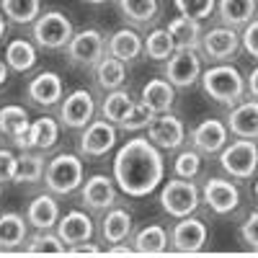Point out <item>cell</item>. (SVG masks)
Returning a JSON list of instances; mask_svg holds the SVG:
<instances>
[{
    "instance_id": "6da1fadb",
    "label": "cell",
    "mask_w": 258,
    "mask_h": 258,
    "mask_svg": "<svg viewBox=\"0 0 258 258\" xmlns=\"http://www.w3.org/2000/svg\"><path fill=\"white\" fill-rule=\"evenodd\" d=\"M165 176L163 150L147 137L129 140L114 158V181L126 197H147Z\"/></svg>"
},
{
    "instance_id": "7a4b0ae2",
    "label": "cell",
    "mask_w": 258,
    "mask_h": 258,
    "mask_svg": "<svg viewBox=\"0 0 258 258\" xmlns=\"http://www.w3.org/2000/svg\"><path fill=\"white\" fill-rule=\"evenodd\" d=\"M199 80H202L204 93L212 101H217L222 106H230V109H232L235 103H240L245 98V93H248L245 78L230 62H217V64H212L209 70H202V78Z\"/></svg>"
},
{
    "instance_id": "3957f363",
    "label": "cell",
    "mask_w": 258,
    "mask_h": 258,
    "mask_svg": "<svg viewBox=\"0 0 258 258\" xmlns=\"http://www.w3.org/2000/svg\"><path fill=\"white\" fill-rule=\"evenodd\" d=\"M85 181V170H83V160L73 153H59L57 158H52L47 163L44 170V183L52 194L57 197H68V194L78 191Z\"/></svg>"
},
{
    "instance_id": "277c9868",
    "label": "cell",
    "mask_w": 258,
    "mask_h": 258,
    "mask_svg": "<svg viewBox=\"0 0 258 258\" xmlns=\"http://www.w3.org/2000/svg\"><path fill=\"white\" fill-rule=\"evenodd\" d=\"M199 202H202V191L199 186L194 183L191 178H170L163 183V191H160V207L165 214L170 217H188L199 209Z\"/></svg>"
},
{
    "instance_id": "5b68a950",
    "label": "cell",
    "mask_w": 258,
    "mask_h": 258,
    "mask_svg": "<svg viewBox=\"0 0 258 258\" xmlns=\"http://www.w3.org/2000/svg\"><path fill=\"white\" fill-rule=\"evenodd\" d=\"M220 165L227 176L235 181H248L258 170V145L255 140H240L235 137L220 150Z\"/></svg>"
},
{
    "instance_id": "8992f818",
    "label": "cell",
    "mask_w": 258,
    "mask_h": 258,
    "mask_svg": "<svg viewBox=\"0 0 258 258\" xmlns=\"http://www.w3.org/2000/svg\"><path fill=\"white\" fill-rule=\"evenodd\" d=\"M73 24L70 18L59 11H47L39 13V18L31 24V36L34 44L41 49H64L73 39Z\"/></svg>"
},
{
    "instance_id": "52a82bcc",
    "label": "cell",
    "mask_w": 258,
    "mask_h": 258,
    "mask_svg": "<svg viewBox=\"0 0 258 258\" xmlns=\"http://www.w3.org/2000/svg\"><path fill=\"white\" fill-rule=\"evenodd\" d=\"M64 52H68V59L73 64L88 70V68H96L101 62V57L106 54V39L98 29H83V31L73 34Z\"/></svg>"
},
{
    "instance_id": "ba28073f",
    "label": "cell",
    "mask_w": 258,
    "mask_h": 258,
    "mask_svg": "<svg viewBox=\"0 0 258 258\" xmlns=\"http://www.w3.org/2000/svg\"><path fill=\"white\" fill-rule=\"evenodd\" d=\"M116 145V124L101 119H93L88 126H83V135L78 140V150L83 158H103L109 155V150H114Z\"/></svg>"
},
{
    "instance_id": "9c48e42d",
    "label": "cell",
    "mask_w": 258,
    "mask_h": 258,
    "mask_svg": "<svg viewBox=\"0 0 258 258\" xmlns=\"http://www.w3.org/2000/svg\"><path fill=\"white\" fill-rule=\"evenodd\" d=\"M163 75L173 88H188V85H194L202 78V59H199L197 49H176L165 59Z\"/></svg>"
},
{
    "instance_id": "30bf717a",
    "label": "cell",
    "mask_w": 258,
    "mask_h": 258,
    "mask_svg": "<svg viewBox=\"0 0 258 258\" xmlns=\"http://www.w3.org/2000/svg\"><path fill=\"white\" fill-rule=\"evenodd\" d=\"M96 116V101H93V93L85 91V88H78L73 93H68V98L59 101V121L62 126L68 129H83L88 126Z\"/></svg>"
},
{
    "instance_id": "8fae6325",
    "label": "cell",
    "mask_w": 258,
    "mask_h": 258,
    "mask_svg": "<svg viewBox=\"0 0 258 258\" xmlns=\"http://www.w3.org/2000/svg\"><path fill=\"white\" fill-rule=\"evenodd\" d=\"M147 140L160 150H178L186 142V126L178 116H173L170 111L165 114H155L153 121L147 124Z\"/></svg>"
},
{
    "instance_id": "7c38bea8",
    "label": "cell",
    "mask_w": 258,
    "mask_h": 258,
    "mask_svg": "<svg viewBox=\"0 0 258 258\" xmlns=\"http://www.w3.org/2000/svg\"><path fill=\"white\" fill-rule=\"evenodd\" d=\"M199 49L204 52V57H209L212 62H230L240 49V34L230 29V26H217L202 34V44Z\"/></svg>"
},
{
    "instance_id": "4fadbf2b",
    "label": "cell",
    "mask_w": 258,
    "mask_h": 258,
    "mask_svg": "<svg viewBox=\"0 0 258 258\" xmlns=\"http://www.w3.org/2000/svg\"><path fill=\"white\" fill-rule=\"evenodd\" d=\"M80 204L88 207L91 212H106V209L116 207V181L103 173H96L88 181H83Z\"/></svg>"
},
{
    "instance_id": "5bb4252c",
    "label": "cell",
    "mask_w": 258,
    "mask_h": 258,
    "mask_svg": "<svg viewBox=\"0 0 258 258\" xmlns=\"http://www.w3.org/2000/svg\"><path fill=\"white\" fill-rule=\"evenodd\" d=\"M209 238V230L202 220H197L194 214H188V217H181L173 227V232H170V248H173L176 253H199L204 248Z\"/></svg>"
},
{
    "instance_id": "9a60e30c",
    "label": "cell",
    "mask_w": 258,
    "mask_h": 258,
    "mask_svg": "<svg viewBox=\"0 0 258 258\" xmlns=\"http://www.w3.org/2000/svg\"><path fill=\"white\" fill-rule=\"evenodd\" d=\"M227 142H230V129L220 119H204L191 132V145L202 155H217Z\"/></svg>"
},
{
    "instance_id": "2e32d148",
    "label": "cell",
    "mask_w": 258,
    "mask_h": 258,
    "mask_svg": "<svg viewBox=\"0 0 258 258\" xmlns=\"http://www.w3.org/2000/svg\"><path fill=\"white\" fill-rule=\"evenodd\" d=\"M202 199L214 214H230L240 204V191L227 178H209L202 188Z\"/></svg>"
},
{
    "instance_id": "e0dca14e",
    "label": "cell",
    "mask_w": 258,
    "mask_h": 258,
    "mask_svg": "<svg viewBox=\"0 0 258 258\" xmlns=\"http://www.w3.org/2000/svg\"><path fill=\"white\" fill-rule=\"evenodd\" d=\"M26 96L34 106L39 109H52L64 98V85L62 78L57 73H39L36 78H31V83L26 85Z\"/></svg>"
},
{
    "instance_id": "ac0fdd59",
    "label": "cell",
    "mask_w": 258,
    "mask_h": 258,
    "mask_svg": "<svg viewBox=\"0 0 258 258\" xmlns=\"http://www.w3.org/2000/svg\"><path fill=\"white\" fill-rule=\"evenodd\" d=\"M227 129L232 137L258 140V98L235 103L227 116Z\"/></svg>"
},
{
    "instance_id": "d6986e66",
    "label": "cell",
    "mask_w": 258,
    "mask_h": 258,
    "mask_svg": "<svg viewBox=\"0 0 258 258\" xmlns=\"http://www.w3.org/2000/svg\"><path fill=\"white\" fill-rule=\"evenodd\" d=\"M57 235L64 240V245H78L93 238V220L88 217L85 212L73 209L68 214H59L57 220Z\"/></svg>"
},
{
    "instance_id": "ffe728a7",
    "label": "cell",
    "mask_w": 258,
    "mask_h": 258,
    "mask_svg": "<svg viewBox=\"0 0 258 258\" xmlns=\"http://www.w3.org/2000/svg\"><path fill=\"white\" fill-rule=\"evenodd\" d=\"M59 140V124L49 116H41L36 121H31L29 126V135L21 137L16 145L21 150H41V153H47V150H52Z\"/></svg>"
},
{
    "instance_id": "44dd1931",
    "label": "cell",
    "mask_w": 258,
    "mask_h": 258,
    "mask_svg": "<svg viewBox=\"0 0 258 258\" xmlns=\"http://www.w3.org/2000/svg\"><path fill=\"white\" fill-rule=\"evenodd\" d=\"M145 52V39L135 29H119L106 41V54H111L121 62H135Z\"/></svg>"
},
{
    "instance_id": "7402d4cb",
    "label": "cell",
    "mask_w": 258,
    "mask_h": 258,
    "mask_svg": "<svg viewBox=\"0 0 258 258\" xmlns=\"http://www.w3.org/2000/svg\"><path fill=\"white\" fill-rule=\"evenodd\" d=\"M57 220H59V204L54 202L52 194H39L29 202L26 222L34 230H52L57 227Z\"/></svg>"
},
{
    "instance_id": "603a6c76",
    "label": "cell",
    "mask_w": 258,
    "mask_h": 258,
    "mask_svg": "<svg viewBox=\"0 0 258 258\" xmlns=\"http://www.w3.org/2000/svg\"><path fill=\"white\" fill-rule=\"evenodd\" d=\"M214 11H217L222 26L243 29L245 24H250V21L255 18L258 0H220Z\"/></svg>"
},
{
    "instance_id": "cb8c5ba5",
    "label": "cell",
    "mask_w": 258,
    "mask_h": 258,
    "mask_svg": "<svg viewBox=\"0 0 258 258\" xmlns=\"http://www.w3.org/2000/svg\"><path fill=\"white\" fill-rule=\"evenodd\" d=\"M168 34L173 39L176 49H199L202 44V21L188 18V16H176L168 24Z\"/></svg>"
},
{
    "instance_id": "d4e9b609",
    "label": "cell",
    "mask_w": 258,
    "mask_h": 258,
    "mask_svg": "<svg viewBox=\"0 0 258 258\" xmlns=\"http://www.w3.org/2000/svg\"><path fill=\"white\" fill-rule=\"evenodd\" d=\"M132 235V214L121 207L106 209L101 220V238L106 243H124Z\"/></svg>"
},
{
    "instance_id": "484cf974",
    "label": "cell",
    "mask_w": 258,
    "mask_h": 258,
    "mask_svg": "<svg viewBox=\"0 0 258 258\" xmlns=\"http://www.w3.org/2000/svg\"><path fill=\"white\" fill-rule=\"evenodd\" d=\"M173 101H176V88L165 78H155V80L145 83V88H142V103L150 106L155 114L170 111Z\"/></svg>"
},
{
    "instance_id": "4316f807",
    "label": "cell",
    "mask_w": 258,
    "mask_h": 258,
    "mask_svg": "<svg viewBox=\"0 0 258 258\" xmlns=\"http://www.w3.org/2000/svg\"><path fill=\"white\" fill-rule=\"evenodd\" d=\"M168 245H170V238H168V230H165L163 225H147V227H142L135 238H132L135 253H142V255L165 253Z\"/></svg>"
},
{
    "instance_id": "83f0119b",
    "label": "cell",
    "mask_w": 258,
    "mask_h": 258,
    "mask_svg": "<svg viewBox=\"0 0 258 258\" xmlns=\"http://www.w3.org/2000/svg\"><path fill=\"white\" fill-rule=\"evenodd\" d=\"M26 217L16 212L0 214V250H16L26 245Z\"/></svg>"
},
{
    "instance_id": "f1b7e54d",
    "label": "cell",
    "mask_w": 258,
    "mask_h": 258,
    "mask_svg": "<svg viewBox=\"0 0 258 258\" xmlns=\"http://www.w3.org/2000/svg\"><path fill=\"white\" fill-rule=\"evenodd\" d=\"M93 73H96L98 88H103L106 93H109V91H116V88L124 85V80H126V62H121V59H116L111 54H103L101 62L93 68Z\"/></svg>"
},
{
    "instance_id": "f546056e",
    "label": "cell",
    "mask_w": 258,
    "mask_h": 258,
    "mask_svg": "<svg viewBox=\"0 0 258 258\" xmlns=\"http://www.w3.org/2000/svg\"><path fill=\"white\" fill-rule=\"evenodd\" d=\"M29 126H31V116L24 106H16L8 103L0 109V132L6 137H11L13 142H18L21 137L29 135Z\"/></svg>"
},
{
    "instance_id": "4dcf8cb0",
    "label": "cell",
    "mask_w": 258,
    "mask_h": 258,
    "mask_svg": "<svg viewBox=\"0 0 258 258\" xmlns=\"http://www.w3.org/2000/svg\"><path fill=\"white\" fill-rule=\"evenodd\" d=\"M44 170H47V160H44V155H41V150L39 153L24 150V153L18 155L13 183H39V181H44Z\"/></svg>"
},
{
    "instance_id": "1f68e13d",
    "label": "cell",
    "mask_w": 258,
    "mask_h": 258,
    "mask_svg": "<svg viewBox=\"0 0 258 258\" xmlns=\"http://www.w3.org/2000/svg\"><path fill=\"white\" fill-rule=\"evenodd\" d=\"M135 103H137V101L129 96V91H121V88L109 91V93H106V98H103V103H101V116H103L106 121H111V124L119 126V124L126 119V114L132 111Z\"/></svg>"
},
{
    "instance_id": "d6a6232c",
    "label": "cell",
    "mask_w": 258,
    "mask_h": 258,
    "mask_svg": "<svg viewBox=\"0 0 258 258\" xmlns=\"http://www.w3.org/2000/svg\"><path fill=\"white\" fill-rule=\"evenodd\" d=\"M36 47L29 39H13L6 47V64L13 73H26L36 64Z\"/></svg>"
},
{
    "instance_id": "836d02e7",
    "label": "cell",
    "mask_w": 258,
    "mask_h": 258,
    "mask_svg": "<svg viewBox=\"0 0 258 258\" xmlns=\"http://www.w3.org/2000/svg\"><path fill=\"white\" fill-rule=\"evenodd\" d=\"M26 253L29 255H64L68 245L52 230H36L31 238H26Z\"/></svg>"
},
{
    "instance_id": "e575fe53",
    "label": "cell",
    "mask_w": 258,
    "mask_h": 258,
    "mask_svg": "<svg viewBox=\"0 0 258 258\" xmlns=\"http://www.w3.org/2000/svg\"><path fill=\"white\" fill-rule=\"evenodd\" d=\"M119 13L135 26H145L158 18L160 3L158 0H119Z\"/></svg>"
},
{
    "instance_id": "d590c367",
    "label": "cell",
    "mask_w": 258,
    "mask_h": 258,
    "mask_svg": "<svg viewBox=\"0 0 258 258\" xmlns=\"http://www.w3.org/2000/svg\"><path fill=\"white\" fill-rule=\"evenodd\" d=\"M0 11L18 26L34 24L41 13V0H0Z\"/></svg>"
},
{
    "instance_id": "8d00e7d4",
    "label": "cell",
    "mask_w": 258,
    "mask_h": 258,
    "mask_svg": "<svg viewBox=\"0 0 258 258\" xmlns=\"http://www.w3.org/2000/svg\"><path fill=\"white\" fill-rule=\"evenodd\" d=\"M176 52V44L170 39L168 29H155L145 36V54L155 62H165L170 54Z\"/></svg>"
},
{
    "instance_id": "74e56055",
    "label": "cell",
    "mask_w": 258,
    "mask_h": 258,
    "mask_svg": "<svg viewBox=\"0 0 258 258\" xmlns=\"http://www.w3.org/2000/svg\"><path fill=\"white\" fill-rule=\"evenodd\" d=\"M202 170V153L199 150H181L178 158L173 160V173L178 178H197Z\"/></svg>"
},
{
    "instance_id": "f35d334b",
    "label": "cell",
    "mask_w": 258,
    "mask_h": 258,
    "mask_svg": "<svg viewBox=\"0 0 258 258\" xmlns=\"http://www.w3.org/2000/svg\"><path fill=\"white\" fill-rule=\"evenodd\" d=\"M176 3V11L181 16H188V18H197V21H204L212 16V11L217 8V0H173Z\"/></svg>"
},
{
    "instance_id": "ab89813d",
    "label": "cell",
    "mask_w": 258,
    "mask_h": 258,
    "mask_svg": "<svg viewBox=\"0 0 258 258\" xmlns=\"http://www.w3.org/2000/svg\"><path fill=\"white\" fill-rule=\"evenodd\" d=\"M153 116H155V111L140 101V103L132 106V111L126 114V119H124L119 126L124 129V132H140V129H147V124L153 121Z\"/></svg>"
},
{
    "instance_id": "60d3db41",
    "label": "cell",
    "mask_w": 258,
    "mask_h": 258,
    "mask_svg": "<svg viewBox=\"0 0 258 258\" xmlns=\"http://www.w3.org/2000/svg\"><path fill=\"white\" fill-rule=\"evenodd\" d=\"M240 238H243V243L250 250L258 253V212H250L248 217H245V222L240 227Z\"/></svg>"
},
{
    "instance_id": "b9f144b4",
    "label": "cell",
    "mask_w": 258,
    "mask_h": 258,
    "mask_svg": "<svg viewBox=\"0 0 258 258\" xmlns=\"http://www.w3.org/2000/svg\"><path fill=\"white\" fill-rule=\"evenodd\" d=\"M240 47L258 59V18H253L250 24L243 26V34H240Z\"/></svg>"
},
{
    "instance_id": "7bdbcfd3",
    "label": "cell",
    "mask_w": 258,
    "mask_h": 258,
    "mask_svg": "<svg viewBox=\"0 0 258 258\" xmlns=\"http://www.w3.org/2000/svg\"><path fill=\"white\" fill-rule=\"evenodd\" d=\"M16 165H18V155H13L11 150H0V186L13 183Z\"/></svg>"
},
{
    "instance_id": "ee69618b",
    "label": "cell",
    "mask_w": 258,
    "mask_h": 258,
    "mask_svg": "<svg viewBox=\"0 0 258 258\" xmlns=\"http://www.w3.org/2000/svg\"><path fill=\"white\" fill-rule=\"evenodd\" d=\"M68 253H73V255H96V253H101V248H98V245H93L91 240H85V243L70 245V248H68Z\"/></svg>"
},
{
    "instance_id": "f6af8a7d",
    "label": "cell",
    "mask_w": 258,
    "mask_h": 258,
    "mask_svg": "<svg viewBox=\"0 0 258 258\" xmlns=\"http://www.w3.org/2000/svg\"><path fill=\"white\" fill-rule=\"evenodd\" d=\"M245 88H248L250 98H258V64L250 70V75H248V80H245Z\"/></svg>"
},
{
    "instance_id": "bcb514c9",
    "label": "cell",
    "mask_w": 258,
    "mask_h": 258,
    "mask_svg": "<svg viewBox=\"0 0 258 258\" xmlns=\"http://www.w3.org/2000/svg\"><path fill=\"white\" fill-rule=\"evenodd\" d=\"M135 248L132 245H111L109 248V255H132Z\"/></svg>"
},
{
    "instance_id": "7dc6e473",
    "label": "cell",
    "mask_w": 258,
    "mask_h": 258,
    "mask_svg": "<svg viewBox=\"0 0 258 258\" xmlns=\"http://www.w3.org/2000/svg\"><path fill=\"white\" fill-rule=\"evenodd\" d=\"M6 78H8V64H6L3 59H0V85L6 83Z\"/></svg>"
},
{
    "instance_id": "c3c4849f",
    "label": "cell",
    "mask_w": 258,
    "mask_h": 258,
    "mask_svg": "<svg viewBox=\"0 0 258 258\" xmlns=\"http://www.w3.org/2000/svg\"><path fill=\"white\" fill-rule=\"evenodd\" d=\"M3 31H6V13L0 11V34H3Z\"/></svg>"
},
{
    "instance_id": "681fc988",
    "label": "cell",
    "mask_w": 258,
    "mask_h": 258,
    "mask_svg": "<svg viewBox=\"0 0 258 258\" xmlns=\"http://www.w3.org/2000/svg\"><path fill=\"white\" fill-rule=\"evenodd\" d=\"M85 3H91V6H101V3H109V0H85Z\"/></svg>"
},
{
    "instance_id": "f907efd6",
    "label": "cell",
    "mask_w": 258,
    "mask_h": 258,
    "mask_svg": "<svg viewBox=\"0 0 258 258\" xmlns=\"http://www.w3.org/2000/svg\"><path fill=\"white\" fill-rule=\"evenodd\" d=\"M255 202H258V181H255Z\"/></svg>"
}]
</instances>
